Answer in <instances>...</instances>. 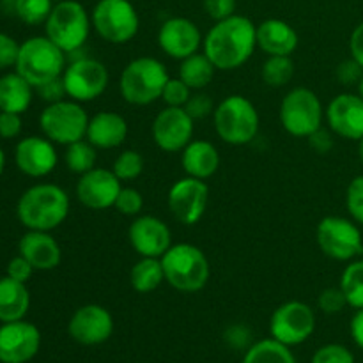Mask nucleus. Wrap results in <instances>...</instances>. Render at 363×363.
Segmentation results:
<instances>
[{"instance_id":"nucleus-1","label":"nucleus","mask_w":363,"mask_h":363,"mask_svg":"<svg viewBox=\"0 0 363 363\" xmlns=\"http://www.w3.org/2000/svg\"><path fill=\"white\" fill-rule=\"evenodd\" d=\"M257 48V25L247 16L233 14L220 20L204 35L202 50L220 71L245 66Z\"/></svg>"},{"instance_id":"nucleus-2","label":"nucleus","mask_w":363,"mask_h":363,"mask_svg":"<svg viewBox=\"0 0 363 363\" xmlns=\"http://www.w3.org/2000/svg\"><path fill=\"white\" fill-rule=\"evenodd\" d=\"M69 195L53 183H39L21 194L16 204V215L28 230L52 233L66 222L69 215Z\"/></svg>"},{"instance_id":"nucleus-3","label":"nucleus","mask_w":363,"mask_h":363,"mask_svg":"<svg viewBox=\"0 0 363 363\" xmlns=\"http://www.w3.org/2000/svg\"><path fill=\"white\" fill-rule=\"evenodd\" d=\"M169 78V71L162 60L155 57H137L121 73L119 92L130 105H151L156 99H162Z\"/></svg>"},{"instance_id":"nucleus-4","label":"nucleus","mask_w":363,"mask_h":363,"mask_svg":"<svg viewBox=\"0 0 363 363\" xmlns=\"http://www.w3.org/2000/svg\"><path fill=\"white\" fill-rule=\"evenodd\" d=\"M165 282L181 293H199L208 284L211 266L199 247L191 243L172 245L162 257Z\"/></svg>"},{"instance_id":"nucleus-5","label":"nucleus","mask_w":363,"mask_h":363,"mask_svg":"<svg viewBox=\"0 0 363 363\" xmlns=\"http://www.w3.org/2000/svg\"><path fill=\"white\" fill-rule=\"evenodd\" d=\"M213 123L216 135L225 144L247 145L257 137L261 117L250 99L241 94H230L216 105Z\"/></svg>"},{"instance_id":"nucleus-6","label":"nucleus","mask_w":363,"mask_h":363,"mask_svg":"<svg viewBox=\"0 0 363 363\" xmlns=\"http://www.w3.org/2000/svg\"><path fill=\"white\" fill-rule=\"evenodd\" d=\"M66 53L46 35L28 38L20 45L16 73H20L32 87L62 77L66 69Z\"/></svg>"},{"instance_id":"nucleus-7","label":"nucleus","mask_w":363,"mask_h":363,"mask_svg":"<svg viewBox=\"0 0 363 363\" xmlns=\"http://www.w3.org/2000/svg\"><path fill=\"white\" fill-rule=\"evenodd\" d=\"M91 16L77 0H62L55 4L45 23L46 38L55 43L66 55L84 48L91 34Z\"/></svg>"},{"instance_id":"nucleus-8","label":"nucleus","mask_w":363,"mask_h":363,"mask_svg":"<svg viewBox=\"0 0 363 363\" xmlns=\"http://www.w3.org/2000/svg\"><path fill=\"white\" fill-rule=\"evenodd\" d=\"M279 116L280 124L287 133L298 138H308L314 131L323 128L325 108L314 91L296 87L284 96Z\"/></svg>"},{"instance_id":"nucleus-9","label":"nucleus","mask_w":363,"mask_h":363,"mask_svg":"<svg viewBox=\"0 0 363 363\" xmlns=\"http://www.w3.org/2000/svg\"><path fill=\"white\" fill-rule=\"evenodd\" d=\"M91 20L96 34L112 45L130 43L140 28V18L131 0H98Z\"/></svg>"},{"instance_id":"nucleus-10","label":"nucleus","mask_w":363,"mask_h":363,"mask_svg":"<svg viewBox=\"0 0 363 363\" xmlns=\"http://www.w3.org/2000/svg\"><path fill=\"white\" fill-rule=\"evenodd\" d=\"M89 119L82 103L73 99L50 103L39 116V128L46 138L59 145H69L87 135Z\"/></svg>"},{"instance_id":"nucleus-11","label":"nucleus","mask_w":363,"mask_h":363,"mask_svg":"<svg viewBox=\"0 0 363 363\" xmlns=\"http://www.w3.org/2000/svg\"><path fill=\"white\" fill-rule=\"evenodd\" d=\"M315 240L326 257L351 262L363 254V238L357 223L342 216H325L315 229Z\"/></svg>"},{"instance_id":"nucleus-12","label":"nucleus","mask_w":363,"mask_h":363,"mask_svg":"<svg viewBox=\"0 0 363 363\" xmlns=\"http://www.w3.org/2000/svg\"><path fill=\"white\" fill-rule=\"evenodd\" d=\"M110 74L105 64L92 57H78L66 66L62 73L67 98L78 103L98 99L108 87Z\"/></svg>"},{"instance_id":"nucleus-13","label":"nucleus","mask_w":363,"mask_h":363,"mask_svg":"<svg viewBox=\"0 0 363 363\" xmlns=\"http://www.w3.org/2000/svg\"><path fill=\"white\" fill-rule=\"evenodd\" d=\"M314 330L315 314L305 301H286L275 308L269 319V335L289 347L307 342Z\"/></svg>"},{"instance_id":"nucleus-14","label":"nucleus","mask_w":363,"mask_h":363,"mask_svg":"<svg viewBox=\"0 0 363 363\" xmlns=\"http://www.w3.org/2000/svg\"><path fill=\"white\" fill-rule=\"evenodd\" d=\"M167 204L174 218L183 225H195L201 222L209 204V186L204 179L181 177L170 186Z\"/></svg>"},{"instance_id":"nucleus-15","label":"nucleus","mask_w":363,"mask_h":363,"mask_svg":"<svg viewBox=\"0 0 363 363\" xmlns=\"http://www.w3.org/2000/svg\"><path fill=\"white\" fill-rule=\"evenodd\" d=\"M195 121L184 106H165L152 121V140L162 151L179 152L194 140Z\"/></svg>"},{"instance_id":"nucleus-16","label":"nucleus","mask_w":363,"mask_h":363,"mask_svg":"<svg viewBox=\"0 0 363 363\" xmlns=\"http://www.w3.org/2000/svg\"><path fill=\"white\" fill-rule=\"evenodd\" d=\"M67 333L80 346H101L112 337L113 318L101 305H82L71 315Z\"/></svg>"},{"instance_id":"nucleus-17","label":"nucleus","mask_w":363,"mask_h":363,"mask_svg":"<svg viewBox=\"0 0 363 363\" xmlns=\"http://www.w3.org/2000/svg\"><path fill=\"white\" fill-rule=\"evenodd\" d=\"M41 350V332L20 319L0 326V363H28Z\"/></svg>"},{"instance_id":"nucleus-18","label":"nucleus","mask_w":363,"mask_h":363,"mask_svg":"<svg viewBox=\"0 0 363 363\" xmlns=\"http://www.w3.org/2000/svg\"><path fill=\"white\" fill-rule=\"evenodd\" d=\"M123 181L113 174L112 169L94 167L89 172L82 174L77 183V199L80 204L92 211H105L113 208L123 188Z\"/></svg>"},{"instance_id":"nucleus-19","label":"nucleus","mask_w":363,"mask_h":363,"mask_svg":"<svg viewBox=\"0 0 363 363\" xmlns=\"http://www.w3.org/2000/svg\"><path fill=\"white\" fill-rule=\"evenodd\" d=\"M128 238L140 257H163L172 247V233L162 218L152 215H138L128 229Z\"/></svg>"},{"instance_id":"nucleus-20","label":"nucleus","mask_w":363,"mask_h":363,"mask_svg":"<svg viewBox=\"0 0 363 363\" xmlns=\"http://www.w3.org/2000/svg\"><path fill=\"white\" fill-rule=\"evenodd\" d=\"M204 43L197 25L188 18L174 16L163 21L158 30V45L165 55L183 60L194 55Z\"/></svg>"},{"instance_id":"nucleus-21","label":"nucleus","mask_w":363,"mask_h":363,"mask_svg":"<svg viewBox=\"0 0 363 363\" xmlns=\"http://www.w3.org/2000/svg\"><path fill=\"white\" fill-rule=\"evenodd\" d=\"M332 133L346 140L363 138V99L358 94L344 92L335 96L325 110Z\"/></svg>"},{"instance_id":"nucleus-22","label":"nucleus","mask_w":363,"mask_h":363,"mask_svg":"<svg viewBox=\"0 0 363 363\" xmlns=\"http://www.w3.org/2000/svg\"><path fill=\"white\" fill-rule=\"evenodd\" d=\"M57 162L55 144L46 137L21 138L14 149V163L28 177H46L55 170Z\"/></svg>"},{"instance_id":"nucleus-23","label":"nucleus","mask_w":363,"mask_h":363,"mask_svg":"<svg viewBox=\"0 0 363 363\" xmlns=\"http://www.w3.org/2000/svg\"><path fill=\"white\" fill-rule=\"evenodd\" d=\"M18 254L27 259L35 272H52L62 261V250L55 238L45 230H28L20 238Z\"/></svg>"},{"instance_id":"nucleus-24","label":"nucleus","mask_w":363,"mask_h":363,"mask_svg":"<svg viewBox=\"0 0 363 363\" xmlns=\"http://www.w3.org/2000/svg\"><path fill=\"white\" fill-rule=\"evenodd\" d=\"M128 121L121 113L103 110L89 119L87 138L96 149H116L126 142Z\"/></svg>"},{"instance_id":"nucleus-25","label":"nucleus","mask_w":363,"mask_h":363,"mask_svg":"<svg viewBox=\"0 0 363 363\" xmlns=\"http://www.w3.org/2000/svg\"><path fill=\"white\" fill-rule=\"evenodd\" d=\"M298 32L287 21L279 18H269L257 25V48L266 55L291 57L298 48Z\"/></svg>"},{"instance_id":"nucleus-26","label":"nucleus","mask_w":363,"mask_h":363,"mask_svg":"<svg viewBox=\"0 0 363 363\" xmlns=\"http://www.w3.org/2000/svg\"><path fill=\"white\" fill-rule=\"evenodd\" d=\"M181 165L186 176L197 179H209L220 167V152L211 142L191 140L181 155Z\"/></svg>"},{"instance_id":"nucleus-27","label":"nucleus","mask_w":363,"mask_h":363,"mask_svg":"<svg viewBox=\"0 0 363 363\" xmlns=\"http://www.w3.org/2000/svg\"><path fill=\"white\" fill-rule=\"evenodd\" d=\"M30 308V293L27 284L4 277L0 279V323L25 319Z\"/></svg>"},{"instance_id":"nucleus-28","label":"nucleus","mask_w":363,"mask_h":363,"mask_svg":"<svg viewBox=\"0 0 363 363\" xmlns=\"http://www.w3.org/2000/svg\"><path fill=\"white\" fill-rule=\"evenodd\" d=\"M34 98V87L20 73L0 77V112L25 113Z\"/></svg>"},{"instance_id":"nucleus-29","label":"nucleus","mask_w":363,"mask_h":363,"mask_svg":"<svg viewBox=\"0 0 363 363\" xmlns=\"http://www.w3.org/2000/svg\"><path fill=\"white\" fill-rule=\"evenodd\" d=\"M130 282L137 293L147 294L158 289L165 282L162 259L160 257H140L130 272Z\"/></svg>"},{"instance_id":"nucleus-30","label":"nucleus","mask_w":363,"mask_h":363,"mask_svg":"<svg viewBox=\"0 0 363 363\" xmlns=\"http://www.w3.org/2000/svg\"><path fill=\"white\" fill-rule=\"evenodd\" d=\"M215 71V64L208 59V55L204 52H197L181 60L179 78L191 91H202V89H206L211 84Z\"/></svg>"},{"instance_id":"nucleus-31","label":"nucleus","mask_w":363,"mask_h":363,"mask_svg":"<svg viewBox=\"0 0 363 363\" xmlns=\"http://www.w3.org/2000/svg\"><path fill=\"white\" fill-rule=\"evenodd\" d=\"M243 363H298L289 346L273 337L257 340L245 351Z\"/></svg>"},{"instance_id":"nucleus-32","label":"nucleus","mask_w":363,"mask_h":363,"mask_svg":"<svg viewBox=\"0 0 363 363\" xmlns=\"http://www.w3.org/2000/svg\"><path fill=\"white\" fill-rule=\"evenodd\" d=\"M96 162H98V149L87 138H82V140L66 145L64 163H66L69 172L82 176V174L94 169Z\"/></svg>"},{"instance_id":"nucleus-33","label":"nucleus","mask_w":363,"mask_h":363,"mask_svg":"<svg viewBox=\"0 0 363 363\" xmlns=\"http://www.w3.org/2000/svg\"><path fill=\"white\" fill-rule=\"evenodd\" d=\"M339 287L346 294L350 307H353L354 311L363 308V259H354L346 266Z\"/></svg>"},{"instance_id":"nucleus-34","label":"nucleus","mask_w":363,"mask_h":363,"mask_svg":"<svg viewBox=\"0 0 363 363\" xmlns=\"http://www.w3.org/2000/svg\"><path fill=\"white\" fill-rule=\"evenodd\" d=\"M294 77V62L287 55H268L261 67V78L269 87H284Z\"/></svg>"},{"instance_id":"nucleus-35","label":"nucleus","mask_w":363,"mask_h":363,"mask_svg":"<svg viewBox=\"0 0 363 363\" xmlns=\"http://www.w3.org/2000/svg\"><path fill=\"white\" fill-rule=\"evenodd\" d=\"M14 13L23 23L41 25L46 23L53 9L52 0H14Z\"/></svg>"},{"instance_id":"nucleus-36","label":"nucleus","mask_w":363,"mask_h":363,"mask_svg":"<svg viewBox=\"0 0 363 363\" xmlns=\"http://www.w3.org/2000/svg\"><path fill=\"white\" fill-rule=\"evenodd\" d=\"M112 170L121 181H135L144 172V158L135 149H126L117 156Z\"/></svg>"},{"instance_id":"nucleus-37","label":"nucleus","mask_w":363,"mask_h":363,"mask_svg":"<svg viewBox=\"0 0 363 363\" xmlns=\"http://www.w3.org/2000/svg\"><path fill=\"white\" fill-rule=\"evenodd\" d=\"M113 208L124 216H138L140 215L142 208H144V197H142V194L137 190V188H131V186L121 188Z\"/></svg>"},{"instance_id":"nucleus-38","label":"nucleus","mask_w":363,"mask_h":363,"mask_svg":"<svg viewBox=\"0 0 363 363\" xmlns=\"http://www.w3.org/2000/svg\"><path fill=\"white\" fill-rule=\"evenodd\" d=\"M311 363H354V354L342 344H325L315 351Z\"/></svg>"},{"instance_id":"nucleus-39","label":"nucleus","mask_w":363,"mask_h":363,"mask_svg":"<svg viewBox=\"0 0 363 363\" xmlns=\"http://www.w3.org/2000/svg\"><path fill=\"white\" fill-rule=\"evenodd\" d=\"M191 96V89L177 78H169V82L165 84L162 92V101L165 103L167 106H184L186 101Z\"/></svg>"},{"instance_id":"nucleus-40","label":"nucleus","mask_w":363,"mask_h":363,"mask_svg":"<svg viewBox=\"0 0 363 363\" xmlns=\"http://www.w3.org/2000/svg\"><path fill=\"white\" fill-rule=\"evenodd\" d=\"M346 208L351 218L363 225V174L357 176L346 190Z\"/></svg>"},{"instance_id":"nucleus-41","label":"nucleus","mask_w":363,"mask_h":363,"mask_svg":"<svg viewBox=\"0 0 363 363\" xmlns=\"http://www.w3.org/2000/svg\"><path fill=\"white\" fill-rule=\"evenodd\" d=\"M318 307L325 314H339L350 305H347L346 294L342 293L340 287H328V289L321 291V294L318 296Z\"/></svg>"},{"instance_id":"nucleus-42","label":"nucleus","mask_w":363,"mask_h":363,"mask_svg":"<svg viewBox=\"0 0 363 363\" xmlns=\"http://www.w3.org/2000/svg\"><path fill=\"white\" fill-rule=\"evenodd\" d=\"M215 103H213L211 96L206 94V92H195L190 96V99L184 105V110L190 113V117L194 121L206 119L208 116H211L215 112Z\"/></svg>"},{"instance_id":"nucleus-43","label":"nucleus","mask_w":363,"mask_h":363,"mask_svg":"<svg viewBox=\"0 0 363 363\" xmlns=\"http://www.w3.org/2000/svg\"><path fill=\"white\" fill-rule=\"evenodd\" d=\"M223 339L233 350H248L252 346V332L245 325H230L223 333Z\"/></svg>"},{"instance_id":"nucleus-44","label":"nucleus","mask_w":363,"mask_h":363,"mask_svg":"<svg viewBox=\"0 0 363 363\" xmlns=\"http://www.w3.org/2000/svg\"><path fill=\"white\" fill-rule=\"evenodd\" d=\"M18 53H20V45L16 39L0 32V71L16 66Z\"/></svg>"},{"instance_id":"nucleus-45","label":"nucleus","mask_w":363,"mask_h":363,"mask_svg":"<svg viewBox=\"0 0 363 363\" xmlns=\"http://www.w3.org/2000/svg\"><path fill=\"white\" fill-rule=\"evenodd\" d=\"M204 11L211 20L220 21L236 14V0H204Z\"/></svg>"},{"instance_id":"nucleus-46","label":"nucleus","mask_w":363,"mask_h":363,"mask_svg":"<svg viewBox=\"0 0 363 363\" xmlns=\"http://www.w3.org/2000/svg\"><path fill=\"white\" fill-rule=\"evenodd\" d=\"M363 77V67L357 60L351 57V59L342 60V62L337 66V78H339L340 84L344 85H358V82Z\"/></svg>"},{"instance_id":"nucleus-47","label":"nucleus","mask_w":363,"mask_h":363,"mask_svg":"<svg viewBox=\"0 0 363 363\" xmlns=\"http://www.w3.org/2000/svg\"><path fill=\"white\" fill-rule=\"evenodd\" d=\"M34 266L27 259L21 257L20 254L14 259H11L9 264H7V277L13 280H18V282L27 284L32 279V275H34Z\"/></svg>"},{"instance_id":"nucleus-48","label":"nucleus","mask_w":363,"mask_h":363,"mask_svg":"<svg viewBox=\"0 0 363 363\" xmlns=\"http://www.w3.org/2000/svg\"><path fill=\"white\" fill-rule=\"evenodd\" d=\"M21 113L14 112H0V138L4 140H11L16 138L21 133Z\"/></svg>"},{"instance_id":"nucleus-49","label":"nucleus","mask_w":363,"mask_h":363,"mask_svg":"<svg viewBox=\"0 0 363 363\" xmlns=\"http://www.w3.org/2000/svg\"><path fill=\"white\" fill-rule=\"evenodd\" d=\"M35 91L39 92L41 99H45L48 105H50V103L62 101V99H66V96H67L66 87H64L62 77H59V78H55V80H50V82H46V84L39 85V87H35Z\"/></svg>"},{"instance_id":"nucleus-50","label":"nucleus","mask_w":363,"mask_h":363,"mask_svg":"<svg viewBox=\"0 0 363 363\" xmlns=\"http://www.w3.org/2000/svg\"><path fill=\"white\" fill-rule=\"evenodd\" d=\"M308 145H311L318 155H328L333 149V135L330 133L328 130L319 128L318 131H314V133L308 137Z\"/></svg>"},{"instance_id":"nucleus-51","label":"nucleus","mask_w":363,"mask_h":363,"mask_svg":"<svg viewBox=\"0 0 363 363\" xmlns=\"http://www.w3.org/2000/svg\"><path fill=\"white\" fill-rule=\"evenodd\" d=\"M350 52L351 57L363 67V21L358 23L357 27H354V30L351 32Z\"/></svg>"},{"instance_id":"nucleus-52","label":"nucleus","mask_w":363,"mask_h":363,"mask_svg":"<svg viewBox=\"0 0 363 363\" xmlns=\"http://www.w3.org/2000/svg\"><path fill=\"white\" fill-rule=\"evenodd\" d=\"M350 332L353 342L357 344L360 350H363V308H358V311L354 312L353 319H351Z\"/></svg>"},{"instance_id":"nucleus-53","label":"nucleus","mask_w":363,"mask_h":363,"mask_svg":"<svg viewBox=\"0 0 363 363\" xmlns=\"http://www.w3.org/2000/svg\"><path fill=\"white\" fill-rule=\"evenodd\" d=\"M4 169H6V155H4L2 147H0V176H2Z\"/></svg>"},{"instance_id":"nucleus-54","label":"nucleus","mask_w":363,"mask_h":363,"mask_svg":"<svg viewBox=\"0 0 363 363\" xmlns=\"http://www.w3.org/2000/svg\"><path fill=\"white\" fill-rule=\"evenodd\" d=\"M358 156H360V162L363 163V138L358 140Z\"/></svg>"},{"instance_id":"nucleus-55","label":"nucleus","mask_w":363,"mask_h":363,"mask_svg":"<svg viewBox=\"0 0 363 363\" xmlns=\"http://www.w3.org/2000/svg\"><path fill=\"white\" fill-rule=\"evenodd\" d=\"M358 96L363 99V77H362V80L358 82Z\"/></svg>"}]
</instances>
